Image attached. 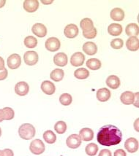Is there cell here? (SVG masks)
<instances>
[{
	"mask_svg": "<svg viewBox=\"0 0 139 156\" xmlns=\"http://www.w3.org/2000/svg\"><path fill=\"white\" fill-rule=\"evenodd\" d=\"M122 131L115 126H103L97 135V140L101 145L110 147L116 145L122 142Z\"/></svg>",
	"mask_w": 139,
	"mask_h": 156,
	"instance_id": "1",
	"label": "cell"
},
{
	"mask_svg": "<svg viewBox=\"0 0 139 156\" xmlns=\"http://www.w3.org/2000/svg\"><path fill=\"white\" fill-rule=\"evenodd\" d=\"M35 133H36L35 128L30 123L22 124L18 129V134L20 137L25 140H29L34 138Z\"/></svg>",
	"mask_w": 139,
	"mask_h": 156,
	"instance_id": "2",
	"label": "cell"
},
{
	"mask_svg": "<svg viewBox=\"0 0 139 156\" xmlns=\"http://www.w3.org/2000/svg\"><path fill=\"white\" fill-rule=\"evenodd\" d=\"M29 150L35 155H41L45 151V144L40 139H35L31 142Z\"/></svg>",
	"mask_w": 139,
	"mask_h": 156,
	"instance_id": "3",
	"label": "cell"
},
{
	"mask_svg": "<svg viewBox=\"0 0 139 156\" xmlns=\"http://www.w3.org/2000/svg\"><path fill=\"white\" fill-rule=\"evenodd\" d=\"M24 60L26 64L29 66H34L38 62V54L35 51H27L24 55Z\"/></svg>",
	"mask_w": 139,
	"mask_h": 156,
	"instance_id": "4",
	"label": "cell"
},
{
	"mask_svg": "<svg viewBox=\"0 0 139 156\" xmlns=\"http://www.w3.org/2000/svg\"><path fill=\"white\" fill-rule=\"evenodd\" d=\"M7 66L11 69H16L21 66V59L20 55L16 53L10 55V56L7 58Z\"/></svg>",
	"mask_w": 139,
	"mask_h": 156,
	"instance_id": "5",
	"label": "cell"
},
{
	"mask_svg": "<svg viewBox=\"0 0 139 156\" xmlns=\"http://www.w3.org/2000/svg\"><path fill=\"white\" fill-rule=\"evenodd\" d=\"M45 46L46 49L49 51H57L60 48V41H59V39L56 37H50L46 41Z\"/></svg>",
	"mask_w": 139,
	"mask_h": 156,
	"instance_id": "6",
	"label": "cell"
},
{
	"mask_svg": "<svg viewBox=\"0 0 139 156\" xmlns=\"http://www.w3.org/2000/svg\"><path fill=\"white\" fill-rule=\"evenodd\" d=\"M81 139L78 134H72L68 137L66 140V144L68 147L71 149H76L81 144Z\"/></svg>",
	"mask_w": 139,
	"mask_h": 156,
	"instance_id": "7",
	"label": "cell"
},
{
	"mask_svg": "<svg viewBox=\"0 0 139 156\" xmlns=\"http://www.w3.org/2000/svg\"><path fill=\"white\" fill-rule=\"evenodd\" d=\"M125 147L127 152L130 153H136L138 150V142L136 138L130 137L125 142Z\"/></svg>",
	"mask_w": 139,
	"mask_h": 156,
	"instance_id": "8",
	"label": "cell"
},
{
	"mask_svg": "<svg viewBox=\"0 0 139 156\" xmlns=\"http://www.w3.org/2000/svg\"><path fill=\"white\" fill-rule=\"evenodd\" d=\"M64 34L66 37L69 39L75 38L79 34V28L75 24H68L64 29Z\"/></svg>",
	"mask_w": 139,
	"mask_h": 156,
	"instance_id": "9",
	"label": "cell"
},
{
	"mask_svg": "<svg viewBox=\"0 0 139 156\" xmlns=\"http://www.w3.org/2000/svg\"><path fill=\"white\" fill-rule=\"evenodd\" d=\"M29 90V86L26 82L21 81L18 83L15 86V92L17 95L24 96L27 95Z\"/></svg>",
	"mask_w": 139,
	"mask_h": 156,
	"instance_id": "10",
	"label": "cell"
},
{
	"mask_svg": "<svg viewBox=\"0 0 139 156\" xmlns=\"http://www.w3.org/2000/svg\"><path fill=\"white\" fill-rule=\"evenodd\" d=\"M31 31L35 35L38 37H44L47 34V29L43 24L35 23L31 28Z\"/></svg>",
	"mask_w": 139,
	"mask_h": 156,
	"instance_id": "11",
	"label": "cell"
},
{
	"mask_svg": "<svg viewBox=\"0 0 139 156\" xmlns=\"http://www.w3.org/2000/svg\"><path fill=\"white\" fill-rule=\"evenodd\" d=\"M85 61V56L81 52H77L70 58V64L73 66H80L83 65Z\"/></svg>",
	"mask_w": 139,
	"mask_h": 156,
	"instance_id": "12",
	"label": "cell"
},
{
	"mask_svg": "<svg viewBox=\"0 0 139 156\" xmlns=\"http://www.w3.org/2000/svg\"><path fill=\"white\" fill-rule=\"evenodd\" d=\"M41 90L44 94H47V95H52L54 94L56 90L55 85L52 82L45 80L42 82L41 84Z\"/></svg>",
	"mask_w": 139,
	"mask_h": 156,
	"instance_id": "13",
	"label": "cell"
},
{
	"mask_svg": "<svg viewBox=\"0 0 139 156\" xmlns=\"http://www.w3.org/2000/svg\"><path fill=\"white\" fill-rule=\"evenodd\" d=\"M39 2L38 0H26L24 2V9L28 12H34L38 9Z\"/></svg>",
	"mask_w": 139,
	"mask_h": 156,
	"instance_id": "14",
	"label": "cell"
},
{
	"mask_svg": "<svg viewBox=\"0 0 139 156\" xmlns=\"http://www.w3.org/2000/svg\"><path fill=\"white\" fill-rule=\"evenodd\" d=\"M68 56L64 53H59L53 57V63L57 66H61V67L66 66L68 64Z\"/></svg>",
	"mask_w": 139,
	"mask_h": 156,
	"instance_id": "15",
	"label": "cell"
},
{
	"mask_svg": "<svg viewBox=\"0 0 139 156\" xmlns=\"http://www.w3.org/2000/svg\"><path fill=\"white\" fill-rule=\"evenodd\" d=\"M83 51L89 55H93L97 52V47L95 43L92 42H86L83 45Z\"/></svg>",
	"mask_w": 139,
	"mask_h": 156,
	"instance_id": "16",
	"label": "cell"
},
{
	"mask_svg": "<svg viewBox=\"0 0 139 156\" xmlns=\"http://www.w3.org/2000/svg\"><path fill=\"white\" fill-rule=\"evenodd\" d=\"M111 91L106 88L99 89L97 91V98L98 101L101 102L107 101L111 98Z\"/></svg>",
	"mask_w": 139,
	"mask_h": 156,
	"instance_id": "17",
	"label": "cell"
},
{
	"mask_svg": "<svg viewBox=\"0 0 139 156\" xmlns=\"http://www.w3.org/2000/svg\"><path fill=\"white\" fill-rule=\"evenodd\" d=\"M79 136L81 140L89 142L94 138V131L89 128H83L79 132Z\"/></svg>",
	"mask_w": 139,
	"mask_h": 156,
	"instance_id": "18",
	"label": "cell"
},
{
	"mask_svg": "<svg viewBox=\"0 0 139 156\" xmlns=\"http://www.w3.org/2000/svg\"><path fill=\"white\" fill-rule=\"evenodd\" d=\"M126 46L130 51H137L139 49V40L137 37H130L126 42Z\"/></svg>",
	"mask_w": 139,
	"mask_h": 156,
	"instance_id": "19",
	"label": "cell"
},
{
	"mask_svg": "<svg viewBox=\"0 0 139 156\" xmlns=\"http://www.w3.org/2000/svg\"><path fill=\"white\" fill-rule=\"evenodd\" d=\"M122 103L125 105H130L133 104L134 101V94L131 91H125L122 93L120 96Z\"/></svg>",
	"mask_w": 139,
	"mask_h": 156,
	"instance_id": "20",
	"label": "cell"
},
{
	"mask_svg": "<svg viewBox=\"0 0 139 156\" xmlns=\"http://www.w3.org/2000/svg\"><path fill=\"white\" fill-rule=\"evenodd\" d=\"M111 19L114 20V21H122L124 20L125 18V12L122 10L121 8H116L113 9L111 11Z\"/></svg>",
	"mask_w": 139,
	"mask_h": 156,
	"instance_id": "21",
	"label": "cell"
},
{
	"mask_svg": "<svg viewBox=\"0 0 139 156\" xmlns=\"http://www.w3.org/2000/svg\"><path fill=\"white\" fill-rule=\"evenodd\" d=\"M126 34L129 37H137L139 34V28L136 23H130L126 27Z\"/></svg>",
	"mask_w": 139,
	"mask_h": 156,
	"instance_id": "22",
	"label": "cell"
},
{
	"mask_svg": "<svg viewBox=\"0 0 139 156\" xmlns=\"http://www.w3.org/2000/svg\"><path fill=\"white\" fill-rule=\"evenodd\" d=\"M106 85L110 88L116 89L120 85V80L117 76L110 75L106 79Z\"/></svg>",
	"mask_w": 139,
	"mask_h": 156,
	"instance_id": "23",
	"label": "cell"
},
{
	"mask_svg": "<svg viewBox=\"0 0 139 156\" xmlns=\"http://www.w3.org/2000/svg\"><path fill=\"white\" fill-rule=\"evenodd\" d=\"M80 27L82 29L83 32H88L94 28L93 21L90 18H83L80 22Z\"/></svg>",
	"mask_w": 139,
	"mask_h": 156,
	"instance_id": "24",
	"label": "cell"
},
{
	"mask_svg": "<svg viewBox=\"0 0 139 156\" xmlns=\"http://www.w3.org/2000/svg\"><path fill=\"white\" fill-rule=\"evenodd\" d=\"M108 32L112 36H119L122 32V27L119 23H111L108 28Z\"/></svg>",
	"mask_w": 139,
	"mask_h": 156,
	"instance_id": "25",
	"label": "cell"
},
{
	"mask_svg": "<svg viewBox=\"0 0 139 156\" xmlns=\"http://www.w3.org/2000/svg\"><path fill=\"white\" fill-rule=\"evenodd\" d=\"M64 72L61 69H55L51 72V75H50V77L51 80H53L55 82H59L62 80L63 77H64Z\"/></svg>",
	"mask_w": 139,
	"mask_h": 156,
	"instance_id": "26",
	"label": "cell"
},
{
	"mask_svg": "<svg viewBox=\"0 0 139 156\" xmlns=\"http://www.w3.org/2000/svg\"><path fill=\"white\" fill-rule=\"evenodd\" d=\"M74 76L79 80H84L90 76V72L85 68H79L74 72Z\"/></svg>",
	"mask_w": 139,
	"mask_h": 156,
	"instance_id": "27",
	"label": "cell"
},
{
	"mask_svg": "<svg viewBox=\"0 0 139 156\" xmlns=\"http://www.w3.org/2000/svg\"><path fill=\"white\" fill-rule=\"evenodd\" d=\"M86 66L92 70H97L101 67V62L97 58H90L86 61Z\"/></svg>",
	"mask_w": 139,
	"mask_h": 156,
	"instance_id": "28",
	"label": "cell"
},
{
	"mask_svg": "<svg viewBox=\"0 0 139 156\" xmlns=\"http://www.w3.org/2000/svg\"><path fill=\"white\" fill-rule=\"evenodd\" d=\"M43 139L48 144H53L57 140V136L51 130H48L43 133Z\"/></svg>",
	"mask_w": 139,
	"mask_h": 156,
	"instance_id": "29",
	"label": "cell"
},
{
	"mask_svg": "<svg viewBox=\"0 0 139 156\" xmlns=\"http://www.w3.org/2000/svg\"><path fill=\"white\" fill-rule=\"evenodd\" d=\"M85 152L89 156H94L98 152V146L94 143H90L86 145Z\"/></svg>",
	"mask_w": 139,
	"mask_h": 156,
	"instance_id": "30",
	"label": "cell"
},
{
	"mask_svg": "<svg viewBox=\"0 0 139 156\" xmlns=\"http://www.w3.org/2000/svg\"><path fill=\"white\" fill-rule=\"evenodd\" d=\"M24 45L28 48H34L38 44V40L32 36H28L24 40Z\"/></svg>",
	"mask_w": 139,
	"mask_h": 156,
	"instance_id": "31",
	"label": "cell"
},
{
	"mask_svg": "<svg viewBox=\"0 0 139 156\" xmlns=\"http://www.w3.org/2000/svg\"><path fill=\"white\" fill-rule=\"evenodd\" d=\"M4 120H10L14 118L15 112L14 110L10 107H5L2 109Z\"/></svg>",
	"mask_w": 139,
	"mask_h": 156,
	"instance_id": "32",
	"label": "cell"
},
{
	"mask_svg": "<svg viewBox=\"0 0 139 156\" xmlns=\"http://www.w3.org/2000/svg\"><path fill=\"white\" fill-rule=\"evenodd\" d=\"M54 130L59 134H63L67 130V124L64 121H58L54 126Z\"/></svg>",
	"mask_w": 139,
	"mask_h": 156,
	"instance_id": "33",
	"label": "cell"
},
{
	"mask_svg": "<svg viewBox=\"0 0 139 156\" xmlns=\"http://www.w3.org/2000/svg\"><path fill=\"white\" fill-rule=\"evenodd\" d=\"M59 101L62 105L68 106L73 101V98L69 94H63L59 97Z\"/></svg>",
	"mask_w": 139,
	"mask_h": 156,
	"instance_id": "34",
	"label": "cell"
},
{
	"mask_svg": "<svg viewBox=\"0 0 139 156\" xmlns=\"http://www.w3.org/2000/svg\"><path fill=\"white\" fill-rule=\"evenodd\" d=\"M124 45V42L122 39H114L111 42V48L114 49H121Z\"/></svg>",
	"mask_w": 139,
	"mask_h": 156,
	"instance_id": "35",
	"label": "cell"
},
{
	"mask_svg": "<svg viewBox=\"0 0 139 156\" xmlns=\"http://www.w3.org/2000/svg\"><path fill=\"white\" fill-rule=\"evenodd\" d=\"M97 31L96 28H93L92 30L88 31V32H83V36L86 39H94L97 36Z\"/></svg>",
	"mask_w": 139,
	"mask_h": 156,
	"instance_id": "36",
	"label": "cell"
},
{
	"mask_svg": "<svg viewBox=\"0 0 139 156\" xmlns=\"http://www.w3.org/2000/svg\"><path fill=\"white\" fill-rule=\"evenodd\" d=\"M7 75H8V72H7V69H4L1 70L0 71V81L4 80L7 77Z\"/></svg>",
	"mask_w": 139,
	"mask_h": 156,
	"instance_id": "37",
	"label": "cell"
},
{
	"mask_svg": "<svg viewBox=\"0 0 139 156\" xmlns=\"http://www.w3.org/2000/svg\"><path fill=\"white\" fill-rule=\"evenodd\" d=\"M98 156H112V154H111V152L109 150L103 149L100 152Z\"/></svg>",
	"mask_w": 139,
	"mask_h": 156,
	"instance_id": "38",
	"label": "cell"
},
{
	"mask_svg": "<svg viewBox=\"0 0 139 156\" xmlns=\"http://www.w3.org/2000/svg\"><path fill=\"white\" fill-rule=\"evenodd\" d=\"M114 156H127V154H126L125 151L124 150L119 149L114 152Z\"/></svg>",
	"mask_w": 139,
	"mask_h": 156,
	"instance_id": "39",
	"label": "cell"
},
{
	"mask_svg": "<svg viewBox=\"0 0 139 156\" xmlns=\"http://www.w3.org/2000/svg\"><path fill=\"white\" fill-rule=\"evenodd\" d=\"M4 156H14V153L13 150L10 149H5L2 150Z\"/></svg>",
	"mask_w": 139,
	"mask_h": 156,
	"instance_id": "40",
	"label": "cell"
},
{
	"mask_svg": "<svg viewBox=\"0 0 139 156\" xmlns=\"http://www.w3.org/2000/svg\"><path fill=\"white\" fill-rule=\"evenodd\" d=\"M133 105L135 107H138V93L137 92L136 94H134V101H133Z\"/></svg>",
	"mask_w": 139,
	"mask_h": 156,
	"instance_id": "41",
	"label": "cell"
},
{
	"mask_svg": "<svg viewBox=\"0 0 139 156\" xmlns=\"http://www.w3.org/2000/svg\"><path fill=\"white\" fill-rule=\"evenodd\" d=\"M5 69V61L4 59L0 56V71Z\"/></svg>",
	"mask_w": 139,
	"mask_h": 156,
	"instance_id": "42",
	"label": "cell"
},
{
	"mask_svg": "<svg viewBox=\"0 0 139 156\" xmlns=\"http://www.w3.org/2000/svg\"><path fill=\"white\" fill-rule=\"evenodd\" d=\"M138 120H139L138 118L136 119V120L134 122V128L137 131H139V129H138Z\"/></svg>",
	"mask_w": 139,
	"mask_h": 156,
	"instance_id": "43",
	"label": "cell"
},
{
	"mask_svg": "<svg viewBox=\"0 0 139 156\" xmlns=\"http://www.w3.org/2000/svg\"><path fill=\"white\" fill-rule=\"evenodd\" d=\"M3 120H4V117H3L2 109H0V122H2Z\"/></svg>",
	"mask_w": 139,
	"mask_h": 156,
	"instance_id": "44",
	"label": "cell"
},
{
	"mask_svg": "<svg viewBox=\"0 0 139 156\" xmlns=\"http://www.w3.org/2000/svg\"><path fill=\"white\" fill-rule=\"evenodd\" d=\"M5 3H6V1H5V0H0V8H2V7L5 6Z\"/></svg>",
	"mask_w": 139,
	"mask_h": 156,
	"instance_id": "45",
	"label": "cell"
},
{
	"mask_svg": "<svg viewBox=\"0 0 139 156\" xmlns=\"http://www.w3.org/2000/svg\"><path fill=\"white\" fill-rule=\"evenodd\" d=\"M53 2V0H51V1H44V0H42V3L45 4V5H49V4H51Z\"/></svg>",
	"mask_w": 139,
	"mask_h": 156,
	"instance_id": "46",
	"label": "cell"
},
{
	"mask_svg": "<svg viewBox=\"0 0 139 156\" xmlns=\"http://www.w3.org/2000/svg\"><path fill=\"white\" fill-rule=\"evenodd\" d=\"M0 156H4L3 153H2V150H0Z\"/></svg>",
	"mask_w": 139,
	"mask_h": 156,
	"instance_id": "47",
	"label": "cell"
},
{
	"mask_svg": "<svg viewBox=\"0 0 139 156\" xmlns=\"http://www.w3.org/2000/svg\"><path fill=\"white\" fill-rule=\"evenodd\" d=\"M2 136V129H1V128H0V136Z\"/></svg>",
	"mask_w": 139,
	"mask_h": 156,
	"instance_id": "48",
	"label": "cell"
}]
</instances>
